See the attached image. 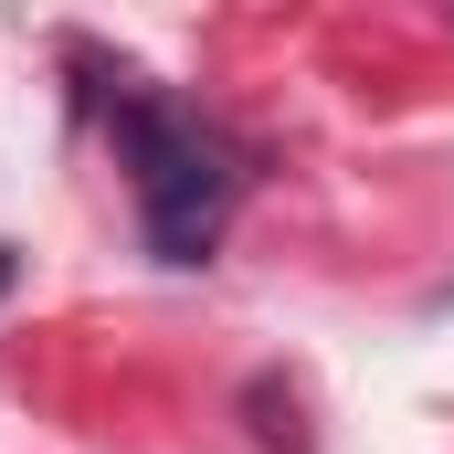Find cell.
I'll use <instances>...</instances> for the list:
<instances>
[{
	"label": "cell",
	"mask_w": 454,
	"mask_h": 454,
	"mask_svg": "<svg viewBox=\"0 0 454 454\" xmlns=\"http://www.w3.org/2000/svg\"><path fill=\"white\" fill-rule=\"evenodd\" d=\"M116 148L137 169V223L159 264H212L232 201H243V148L180 96H116Z\"/></svg>",
	"instance_id": "cell-1"
}]
</instances>
